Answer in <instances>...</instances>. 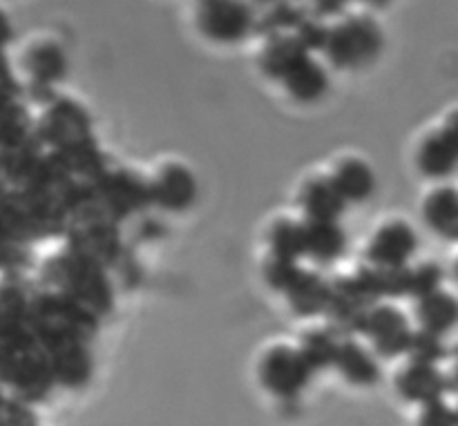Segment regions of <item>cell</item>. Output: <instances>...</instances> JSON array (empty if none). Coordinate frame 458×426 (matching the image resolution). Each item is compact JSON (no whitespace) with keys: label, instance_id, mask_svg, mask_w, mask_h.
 Returning a JSON list of instances; mask_svg holds the SVG:
<instances>
[{"label":"cell","instance_id":"obj_21","mask_svg":"<svg viewBox=\"0 0 458 426\" xmlns=\"http://www.w3.org/2000/svg\"><path fill=\"white\" fill-rule=\"evenodd\" d=\"M25 70L34 83L52 85L61 80L67 71V61L63 49L56 43H36L25 56Z\"/></svg>","mask_w":458,"mask_h":426},{"label":"cell","instance_id":"obj_11","mask_svg":"<svg viewBox=\"0 0 458 426\" xmlns=\"http://www.w3.org/2000/svg\"><path fill=\"white\" fill-rule=\"evenodd\" d=\"M396 388L405 400L428 402L445 391V375L428 362L410 360L396 375Z\"/></svg>","mask_w":458,"mask_h":426},{"label":"cell","instance_id":"obj_17","mask_svg":"<svg viewBox=\"0 0 458 426\" xmlns=\"http://www.w3.org/2000/svg\"><path fill=\"white\" fill-rule=\"evenodd\" d=\"M334 366H338V371L349 380V382L360 384V387L376 384L380 378V369L376 357L371 355L360 342H353V339L338 342Z\"/></svg>","mask_w":458,"mask_h":426},{"label":"cell","instance_id":"obj_27","mask_svg":"<svg viewBox=\"0 0 458 426\" xmlns=\"http://www.w3.org/2000/svg\"><path fill=\"white\" fill-rule=\"evenodd\" d=\"M298 259L282 257V255L268 253L267 262H264V280L271 288L276 290H286L291 286V281L295 280V275L300 272Z\"/></svg>","mask_w":458,"mask_h":426},{"label":"cell","instance_id":"obj_3","mask_svg":"<svg viewBox=\"0 0 458 426\" xmlns=\"http://www.w3.org/2000/svg\"><path fill=\"white\" fill-rule=\"evenodd\" d=\"M356 329L374 344L376 353L385 357L403 355L411 333L405 313L392 304H376L365 308Z\"/></svg>","mask_w":458,"mask_h":426},{"label":"cell","instance_id":"obj_23","mask_svg":"<svg viewBox=\"0 0 458 426\" xmlns=\"http://www.w3.org/2000/svg\"><path fill=\"white\" fill-rule=\"evenodd\" d=\"M114 232L106 223H88L74 237V253L92 263H103L114 255Z\"/></svg>","mask_w":458,"mask_h":426},{"label":"cell","instance_id":"obj_29","mask_svg":"<svg viewBox=\"0 0 458 426\" xmlns=\"http://www.w3.org/2000/svg\"><path fill=\"white\" fill-rule=\"evenodd\" d=\"M420 424L429 426H443V424H456V413L441 400V397H434V400L423 402V411H420Z\"/></svg>","mask_w":458,"mask_h":426},{"label":"cell","instance_id":"obj_4","mask_svg":"<svg viewBox=\"0 0 458 426\" xmlns=\"http://www.w3.org/2000/svg\"><path fill=\"white\" fill-rule=\"evenodd\" d=\"M258 371L262 387L280 397L298 396L307 387L309 375H311V369L302 360L298 348L284 347V344L268 348Z\"/></svg>","mask_w":458,"mask_h":426},{"label":"cell","instance_id":"obj_28","mask_svg":"<svg viewBox=\"0 0 458 426\" xmlns=\"http://www.w3.org/2000/svg\"><path fill=\"white\" fill-rule=\"evenodd\" d=\"M441 280L443 272L437 263H420L414 271L410 268V288H407V295L416 299L423 297V295L441 288Z\"/></svg>","mask_w":458,"mask_h":426},{"label":"cell","instance_id":"obj_8","mask_svg":"<svg viewBox=\"0 0 458 426\" xmlns=\"http://www.w3.org/2000/svg\"><path fill=\"white\" fill-rule=\"evenodd\" d=\"M416 246H419V239H416L414 228L396 219V221L385 223L376 232L367 248V259L376 266H403L416 253Z\"/></svg>","mask_w":458,"mask_h":426},{"label":"cell","instance_id":"obj_18","mask_svg":"<svg viewBox=\"0 0 458 426\" xmlns=\"http://www.w3.org/2000/svg\"><path fill=\"white\" fill-rule=\"evenodd\" d=\"M307 54L309 49L300 43L298 36L276 34L268 38L267 45H264L262 56H259V65H262L264 74L273 76V79H282V76H284L295 63L302 61Z\"/></svg>","mask_w":458,"mask_h":426},{"label":"cell","instance_id":"obj_14","mask_svg":"<svg viewBox=\"0 0 458 426\" xmlns=\"http://www.w3.org/2000/svg\"><path fill=\"white\" fill-rule=\"evenodd\" d=\"M304 255H311L316 262H335L344 253L347 237L338 221L329 219H304Z\"/></svg>","mask_w":458,"mask_h":426},{"label":"cell","instance_id":"obj_12","mask_svg":"<svg viewBox=\"0 0 458 426\" xmlns=\"http://www.w3.org/2000/svg\"><path fill=\"white\" fill-rule=\"evenodd\" d=\"M101 199H106L107 210L116 214H128L132 210L143 208L150 201L148 183H141L137 174L128 170H119L103 177Z\"/></svg>","mask_w":458,"mask_h":426},{"label":"cell","instance_id":"obj_5","mask_svg":"<svg viewBox=\"0 0 458 426\" xmlns=\"http://www.w3.org/2000/svg\"><path fill=\"white\" fill-rule=\"evenodd\" d=\"M197 22L208 38L235 43L250 29V12L242 0H201Z\"/></svg>","mask_w":458,"mask_h":426},{"label":"cell","instance_id":"obj_6","mask_svg":"<svg viewBox=\"0 0 458 426\" xmlns=\"http://www.w3.org/2000/svg\"><path fill=\"white\" fill-rule=\"evenodd\" d=\"M38 132L40 141L54 147H65L89 137V116L79 103L61 98V101L47 105L43 119H40Z\"/></svg>","mask_w":458,"mask_h":426},{"label":"cell","instance_id":"obj_22","mask_svg":"<svg viewBox=\"0 0 458 426\" xmlns=\"http://www.w3.org/2000/svg\"><path fill=\"white\" fill-rule=\"evenodd\" d=\"M423 214L429 226L447 239L458 235V196L454 188H437L425 196Z\"/></svg>","mask_w":458,"mask_h":426},{"label":"cell","instance_id":"obj_25","mask_svg":"<svg viewBox=\"0 0 458 426\" xmlns=\"http://www.w3.org/2000/svg\"><path fill=\"white\" fill-rule=\"evenodd\" d=\"M335 351H338V342L334 339V335L318 329L307 330L298 347V353L311 371H320L334 364Z\"/></svg>","mask_w":458,"mask_h":426},{"label":"cell","instance_id":"obj_1","mask_svg":"<svg viewBox=\"0 0 458 426\" xmlns=\"http://www.w3.org/2000/svg\"><path fill=\"white\" fill-rule=\"evenodd\" d=\"M47 272L61 295L83 304L88 311L101 313L110 308V286L106 284V277L97 263L72 253L70 257L54 259L52 266H47Z\"/></svg>","mask_w":458,"mask_h":426},{"label":"cell","instance_id":"obj_19","mask_svg":"<svg viewBox=\"0 0 458 426\" xmlns=\"http://www.w3.org/2000/svg\"><path fill=\"white\" fill-rule=\"evenodd\" d=\"M331 179L347 201H365L376 188L374 170L356 156H347L340 161Z\"/></svg>","mask_w":458,"mask_h":426},{"label":"cell","instance_id":"obj_9","mask_svg":"<svg viewBox=\"0 0 458 426\" xmlns=\"http://www.w3.org/2000/svg\"><path fill=\"white\" fill-rule=\"evenodd\" d=\"M150 201L159 204L165 210H186L197 196L195 174L182 163H165L157 172L155 181L148 183Z\"/></svg>","mask_w":458,"mask_h":426},{"label":"cell","instance_id":"obj_31","mask_svg":"<svg viewBox=\"0 0 458 426\" xmlns=\"http://www.w3.org/2000/svg\"><path fill=\"white\" fill-rule=\"evenodd\" d=\"M9 38H12V25H9V18L0 9V49L9 43Z\"/></svg>","mask_w":458,"mask_h":426},{"label":"cell","instance_id":"obj_24","mask_svg":"<svg viewBox=\"0 0 458 426\" xmlns=\"http://www.w3.org/2000/svg\"><path fill=\"white\" fill-rule=\"evenodd\" d=\"M268 253L298 259L304 255V223L282 217L268 230Z\"/></svg>","mask_w":458,"mask_h":426},{"label":"cell","instance_id":"obj_20","mask_svg":"<svg viewBox=\"0 0 458 426\" xmlns=\"http://www.w3.org/2000/svg\"><path fill=\"white\" fill-rule=\"evenodd\" d=\"M416 320L420 329L438 335L447 333L456 324V299L441 288L423 295L416 304Z\"/></svg>","mask_w":458,"mask_h":426},{"label":"cell","instance_id":"obj_10","mask_svg":"<svg viewBox=\"0 0 458 426\" xmlns=\"http://www.w3.org/2000/svg\"><path fill=\"white\" fill-rule=\"evenodd\" d=\"M416 163L419 170L429 179H445L450 177L452 170L456 168V128H447L429 132L425 141L420 143L416 152Z\"/></svg>","mask_w":458,"mask_h":426},{"label":"cell","instance_id":"obj_7","mask_svg":"<svg viewBox=\"0 0 458 426\" xmlns=\"http://www.w3.org/2000/svg\"><path fill=\"white\" fill-rule=\"evenodd\" d=\"M45 355H47L54 382H61L65 387H83L89 380L92 357H89L83 339L65 338L45 344Z\"/></svg>","mask_w":458,"mask_h":426},{"label":"cell","instance_id":"obj_2","mask_svg":"<svg viewBox=\"0 0 458 426\" xmlns=\"http://www.w3.org/2000/svg\"><path fill=\"white\" fill-rule=\"evenodd\" d=\"M322 49L334 65L358 67L374 61L380 49V31L367 18H352L334 29H327Z\"/></svg>","mask_w":458,"mask_h":426},{"label":"cell","instance_id":"obj_26","mask_svg":"<svg viewBox=\"0 0 458 426\" xmlns=\"http://www.w3.org/2000/svg\"><path fill=\"white\" fill-rule=\"evenodd\" d=\"M407 357L414 362H428V364H437L445 355V347L441 342V335L432 333V330H416L410 333V342L405 348Z\"/></svg>","mask_w":458,"mask_h":426},{"label":"cell","instance_id":"obj_30","mask_svg":"<svg viewBox=\"0 0 458 426\" xmlns=\"http://www.w3.org/2000/svg\"><path fill=\"white\" fill-rule=\"evenodd\" d=\"M298 40L304 45L307 49H322L327 38V27H322L320 22L313 21H304L302 25L298 27Z\"/></svg>","mask_w":458,"mask_h":426},{"label":"cell","instance_id":"obj_15","mask_svg":"<svg viewBox=\"0 0 458 426\" xmlns=\"http://www.w3.org/2000/svg\"><path fill=\"white\" fill-rule=\"evenodd\" d=\"M284 293L289 297L293 313L300 317L318 315V313L325 311L327 302H329V286H327V281L318 272L304 271V268H300V272Z\"/></svg>","mask_w":458,"mask_h":426},{"label":"cell","instance_id":"obj_16","mask_svg":"<svg viewBox=\"0 0 458 426\" xmlns=\"http://www.w3.org/2000/svg\"><path fill=\"white\" fill-rule=\"evenodd\" d=\"M282 83H284L286 92L300 103L318 101L327 92V88H329L325 67L318 61H313L309 54L282 76Z\"/></svg>","mask_w":458,"mask_h":426},{"label":"cell","instance_id":"obj_13","mask_svg":"<svg viewBox=\"0 0 458 426\" xmlns=\"http://www.w3.org/2000/svg\"><path fill=\"white\" fill-rule=\"evenodd\" d=\"M298 204L302 208L304 219H329V221H338L340 214L344 213L347 199L340 195L334 179L318 177L309 179L304 183L302 190H300Z\"/></svg>","mask_w":458,"mask_h":426}]
</instances>
